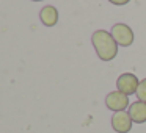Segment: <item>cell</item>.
<instances>
[{
  "mask_svg": "<svg viewBox=\"0 0 146 133\" xmlns=\"http://www.w3.org/2000/svg\"><path fill=\"white\" fill-rule=\"evenodd\" d=\"M105 107L113 113H119V111H126L129 107V95L123 94L121 91H111L105 97Z\"/></svg>",
  "mask_w": 146,
  "mask_h": 133,
  "instance_id": "4",
  "label": "cell"
},
{
  "mask_svg": "<svg viewBox=\"0 0 146 133\" xmlns=\"http://www.w3.org/2000/svg\"><path fill=\"white\" fill-rule=\"evenodd\" d=\"M138 86H140V80L137 78V75H133V74H130V72L121 74L116 80V89L121 91L123 94H126V95L137 94Z\"/></svg>",
  "mask_w": 146,
  "mask_h": 133,
  "instance_id": "3",
  "label": "cell"
},
{
  "mask_svg": "<svg viewBox=\"0 0 146 133\" xmlns=\"http://www.w3.org/2000/svg\"><path fill=\"white\" fill-rule=\"evenodd\" d=\"M137 97H138L140 102H145L146 103V78H143L140 82V86L137 89Z\"/></svg>",
  "mask_w": 146,
  "mask_h": 133,
  "instance_id": "8",
  "label": "cell"
},
{
  "mask_svg": "<svg viewBox=\"0 0 146 133\" xmlns=\"http://www.w3.org/2000/svg\"><path fill=\"white\" fill-rule=\"evenodd\" d=\"M132 119L127 111H119L111 116V127L116 133H129L132 128Z\"/></svg>",
  "mask_w": 146,
  "mask_h": 133,
  "instance_id": "5",
  "label": "cell"
},
{
  "mask_svg": "<svg viewBox=\"0 0 146 133\" xmlns=\"http://www.w3.org/2000/svg\"><path fill=\"white\" fill-rule=\"evenodd\" d=\"M129 116L132 119V122L135 124H145L146 122V103L145 102H133L129 105Z\"/></svg>",
  "mask_w": 146,
  "mask_h": 133,
  "instance_id": "6",
  "label": "cell"
},
{
  "mask_svg": "<svg viewBox=\"0 0 146 133\" xmlns=\"http://www.w3.org/2000/svg\"><path fill=\"white\" fill-rule=\"evenodd\" d=\"M39 19H41V22L44 24L46 27L57 25V22H58V11H57V8L52 7V5L44 7L41 11H39Z\"/></svg>",
  "mask_w": 146,
  "mask_h": 133,
  "instance_id": "7",
  "label": "cell"
},
{
  "mask_svg": "<svg viewBox=\"0 0 146 133\" xmlns=\"http://www.w3.org/2000/svg\"><path fill=\"white\" fill-rule=\"evenodd\" d=\"M111 5H116V7H123V5H127L130 0H108Z\"/></svg>",
  "mask_w": 146,
  "mask_h": 133,
  "instance_id": "9",
  "label": "cell"
},
{
  "mask_svg": "<svg viewBox=\"0 0 146 133\" xmlns=\"http://www.w3.org/2000/svg\"><path fill=\"white\" fill-rule=\"evenodd\" d=\"M33 2H41V0H33Z\"/></svg>",
  "mask_w": 146,
  "mask_h": 133,
  "instance_id": "10",
  "label": "cell"
},
{
  "mask_svg": "<svg viewBox=\"0 0 146 133\" xmlns=\"http://www.w3.org/2000/svg\"><path fill=\"white\" fill-rule=\"evenodd\" d=\"M110 35L113 36L116 44L121 47H129L133 42V32L126 24H115L110 30Z\"/></svg>",
  "mask_w": 146,
  "mask_h": 133,
  "instance_id": "2",
  "label": "cell"
},
{
  "mask_svg": "<svg viewBox=\"0 0 146 133\" xmlns=\"http://www.w3.org/2000/svg\"><path fill=\"white\" fill-rule=\"evenodd\" d=\"M91 44L98 53L99 60L111 61L118 55V44L113 36L105 30H96L91 35Z\"/></svg>",
  "mask_w": 146,
  "mask_h": 133,
  "instance_id": "1",
  "label": "cell"
}]
</instances>
